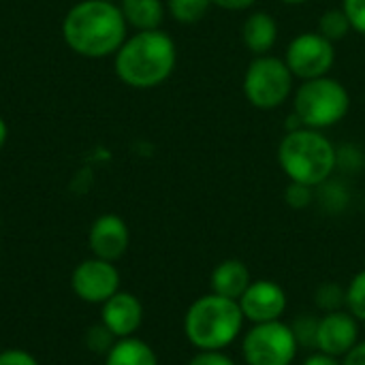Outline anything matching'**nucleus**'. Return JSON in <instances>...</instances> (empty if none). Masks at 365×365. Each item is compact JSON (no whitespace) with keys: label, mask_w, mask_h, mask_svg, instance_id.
I'll return each instance as SVG.
<instances>
[{"label":"nucleus","mask_w":365,"mask_h":365,"mask_svg":"<svg viewBox=\"0 0 365 365\" xmlns=\"http://www.w3.org/2000/svg\"><path fill=\"white\" fill-rule=\"evenodd\" d=\"M126 28L128 24L115 2L83 0L66 13L62 36L75 53L105 58L122 47L126 41Z\"/></svg>","instance_id":"f257e3e1"},{"label":"nucleus","mask_w":365,"mask_h":365,"mask_svg":"<svg viewBox=\"0 0 365 365\" xmlns=\"http://www.w3.org/2000/svg\"><path fill=\"white\" fill-rule=\"evenodd\" d=\"M178 62L175 41L158 30H143L133 34L115 51L118 77L137 90L156 88L167 81Z\"/></svg>","instance_id":"f03ea898"},{"label":"nucleus","mask_w":365,"mask_h":365,"mask_svg":"<svg viewBox=\"0 0 365 365\" xmlns=\"http://www.w3.org/2000/svg\"><path fill=\"white\" fill-rule=\"evenodd\" d=\"M278 165L289 182L319 188L327 184L338 169V150L323 130L295 128L287 130L278 145Z\"/></svg>","instance_id":"7ed1b4c3"},{"label":"nucleus","mask_w":365,"mask_h":365,"mask_svg":"<svg viewBox=\"0 0 365 365\" xmlns=\"http://www.w3.org/2000/svg\"><path fill=\"white\" fill-rule=\"evenodd\" d=\"M246 319L235 299L207 293L184 314V336L197 351H227L244 334Z\"/></svg>","instance_id":"20e7f679"},{"label":"nucleus","mask_w":365,"mask_h":365,"mask_svg":"<svg viewBox=\"0 0 365 365\" xmlns=\"http://www.w3.org/2000/svg\"><path fill=\"white\" fill-rule=\"evenodd\" d=\"M351 109V94L336 77H317L302 81L293 94V113L302 126L325 130L340 124Z\"/></svg>","instance_id":"39448f33"},{"label":"nucleus","mask_w":365,"mask_h":365,"mask_svg":"<svg viewBox=\"0 0 365 365\" xmlns=\"http://www.w3.org/2000/svg\"><path fill=\"white\" fill-rule=\"evenodd\" d=\"M293 86L295 77L284 58L272 53L255 56L244 73V96L261 111H274L282 107L293 94Z\"/></svg>","instance_id":"423d86ee"},{"label":"nucleus","mask_w":365,"mask_h":365,"mask_svg":"<svg viewBox=\"0 0 365 365\" xmlns=\"http://www.w3.org/2000/svg\"><path fill=\"white\" fill-rule=\"evenodd\" d=\"M297 353V338L284 321L250 325L242 334V359L246 365H293Z\"/></svg>","instance_id":"0eeeda50"},{"label":"nucleus","mask_w":365,"mask_h":365,"mask_svg":"<svg viewBox=\"0 0 365 365\" xmlns=\"http://www.w3.org/2000/svg\"><path fill=\"white\" fill-rule=\"evenodd\" d=\"M284 62L299 81L325 77L336 64V47L319 32H302L287 45Z\"/></svg>","instance_id":"6e6552de"},{"label":"nucleus","mask_w":365,"mask_h":365,"mask_svg":"<svg viewBox=\"0 0 365 365\" xmlns=\"http://www.w3.org/2000/svg\"><path fill=\"white\" fill-rule=\"evenodd\" d=\"M71 287L81 302L103 306L111 295L120 291V272L115 263L92 257L73 269Z\"/></svg>","instance_id":"1a4fd4ad"},{"label":"nucleus","mask_w":365,"mask_h":365,"mask_svg":"<svg viewBox=\"0 0 365 365\" xmlns=\"http://www.w3.org/2000/svg\"><path fill=\"white\" fill-rule=\"evenodd\" d=\"M237 304L246 323L259 325L282 321L289 306V297L287 291L274 280H252L246 293L237 299Z\"/></svg>","instance_id":"9d476101"},{"label":"nucleus","mask_w":365,"mask_h":365,"mask_svg":"<svg viewBox=\"0 0 365 365\" xmlns=\"http://www.w3.org/2000/svg\"><path fill=\"white\" fill-rule=\"evenodd\" d=\"M361 323L344 308L336 312H325L319 317L317 351L342 359L361 338Z\"/></svg>","instance_id":"9b49d317"},{"label":"nucleus","mask_w":365,"mask_h":365,"mask_svg":"<svg viewBox=\"0 0 365 365\" xmlns=\"http://www.w3.org/2000/svg\"><path fill=\"white\" fill-rule=\"evenodd\" d=\"M88 244H90L92 257L115 263L118 259L126 255L130 246L128 225L118 214H103L92 222Z\"/></svg>","instance_id":"f8f14e48"},{"label":"nucleus","mask_w":365,"mask_h":365,"mask_svg":"<svg viewBox=\"0 0 365 365\" xmlns=\"http://www.w3.org/2000/svg\"><path fill=\"white\" fill-rule=\"evenodd\" d=\"M101 323L120 340L130 338L143 323V304L128 291H118L101 306Z\"/></svg>","instance_id":"ddd939ff"},{"label":"nucleus","mask_w":365,"mask_h":365,"mask_svg":"<svg viewBox=\"0 0 365 365\" xmlns=\"http://www.w3.org/2000/svg\"><path fill=\"white\" fill-rule=\"evenodd\" d=\"M250 282H252V276L244 261L225 259L210 274V293L237 302L246 293Z\"/></svg>","instance_id":"4468645a"},{"label":"nucleus","mask_w":365,"mask_h":365,"mask_svg":"<svg viewBox=\"0 0 365 365\" xmlns=\"http://www.w3.org/2000/svg\"><path fill=\"white\" fill-rule=\"evenodd\" d=\"M242 43L252 56H265L278 41V21L267 11L250 13L242 24Z\"/></svg>","instance_id":"2eb2a0df"},{"label":"nucleus","mask_w":365,"mask_h":365,"mask_svg":"<svg viewBox=\"0 0 365 365\" xmlns=\"http://www.w3.org/2000/svg\"><path fill=\"white\" fill-rule=\"evenodd\" d=\"M105 365H158L156 351L141 338H120L105 355Z\"/></svg>","instance_id":"dca6fc26"},{"label":"nucleus","mask_w":365,"mask_h":365,"mask_svg":"<svg viewBox=\"0 0 365 365\" xmlns=\"http://www.w3.org/2000/svg\"><path fill=\"white\" fill-rule=\"evenodd\" d=\"M122 15L128 26L143 30H158L165 19V2L163 0H120Z\"/></svg>","instance_id":"f3484780"},{"label":"nucleus","mask_w":365,"mask_h":365,"mask_svg":"<svg viewBox=\"0 0 365 365\" xmlns=\"http://www.w3.org/2000/svg\"><path fill=\"white\" fill-rule=\"evenodd\" d=\"M351 30H353V28H351V21H349L344 9L340 6V9H327V11L321 15V19H319V30H317V32L323 34L327 41L338 43V41H342Z\"/></svg>","instance_id":"a211bd4d"},{"label":"nucleus","mask_w":365,"mask_h":365,"mask_svg":"<svg viewBox=\"0 0 365 365\" xmlns=\"http://www.w3.org/2000/svg\"><path fill=\"white\" fill-rule=\"evenodd\" d=\"M212 6V0H167V9L171 17L180 24H197L201 21Z\"/></svg>","instance_id":"6ab92c4d"},{"label":"nucleus","mask_w":365,"mask_h":365,"mask_svg":"<svg viewBox=\"0 0 365 365\" xmlns=\"http://www.w3.org/2000/svg\"><path fill=\"white\" fill-rule=\"evenodd\" d=\"M317 308L325 312H336L346 308V287H340L338 282H325L314 293Z\"/></svg>","instance_id":"aec40b11"},{"label":"nucleus","mask_w":365,"mask_h":365,"mask_svg":"<svg viewBox=\"0 0 365 365\" xmlns=\"http://www.w3.org/2000/svg\"><path fill=\"white\" fill-rule=\"evenodd\" d=\"M346 310L365 325V269L357 272L346 284Z\"/></svg>","instance_id":"412c9836"},{"label":"nucleus","mask_w":365,"mask_h":365,"mask_svg":"<svg viewBox=\"0 0 365 365\" xmlns=\"http://www.w3.org/2000/svg\"><path fill=\"white\" fill-rule=\"evenodd\" d=\"M291 329L297 338L299 349H312L317 351V331H319V317L314 314H302L291 323Z\"/></svg>","instance_id":"4be33fe9"},{"label":"nucleus","mask_w":365,"mask_h":365,"mask_svg":"<svg viewBox=\"0 0 365 365\" xmlns=\"http://www.w3.org/2000/svg\"><path fill=\"white\" fill-rule=\"evenodd\" d=\"M115 340H118V338H115L103 323L90 327V331H88V336H86L88 349H90L92 353H98V355H107L109 349L115 344Z\"/></svg>","instance_id":"5701e85b"},{"label":"nucleus","mask_w":365,"mask_h":365,"mask_svg":"<svg viewBox=\"0 0 365 365\" xmlns=\"http://www.w3.org/2000/svg\"><path fill=\"white\" fill-rule=\"evenodd\" d=\"M284 201L293 210H306L314 201V188L312 186H306V184L289 182V186L284 190Z\"/></svg>","instance_id":"b1692460"},{"label":"nucleus","mask_w":365,"mask_h":365,"mask_svg":"<svg viewBox=\"0 0 365 365\" xmlns=\"http://www.w3.org/2000/svg\"><path fill=\"white\" fill-rule=\"evenodd\" d=\"M342 9L351 21V28L365 36V0H344Z\"/></svg>","instance_id":"393cba45"},{"label":"nucleus","mask_w":365,"mask_h":365,"mask_svg":"<svg viewBox=\"0 0 365 365\" xmlns=\"http://www.w3.org/2000/svg\"><path fill=\"white\" fill-rule=\"evenodd\" d=\"M188 365H237L227 351H197Z\"/></svg>","instance_id":"a878e982"},{"label":"nucleus","mask_w":365,"mask_h":365,"mask_svg":"<svg viewBox=\"0 0 365 365\" xmlns=\"http://www.w3.org/2000/svg\"><path fill=\"white\" fill-rule=\"evenodd\" d=\"M0 365H41L24 349H4L0 351Z\"/></svg>","instance_id":"bb28decb"},{"label":"nucleus","mask_w":365,"mask_h":365,"mask_svg":"<svg viewBox=\"0 0 365 365\" xmlns=\"http://www.w3.org/2000/svg\"><path fill=\"white\" fill-rule=\"evenodd\" d=\"M342 365H365V340H359L344 357Z\"/></svg>","instance_id":"cd10ccee"},{"label":"nucleus","mask_w":365,"mask_h":365,"mask_svg":"<svg viewBox=\"0 0 365 365\" xmlns=\"http://www.w3.org/2000/svg\"><path fill=\"white\" fill-rule=\"evenodd\" d=\"M212 4L225 11H246V9H252L257 0H212Z\"/></svg>","instance_id":"c85d7f7f"},{"label":"nucleus","mask_w":365,"mask_h":365,"mask_svg":"<svg viewBox=\"0 0 365 365\" xmlns=\"http://www.w3.org/2000/svg\"><path fill=\"white\" fill-rule=\"evenodd\" d=\"M302 365H342V359L331 357V355H325V353H321V351H314L312 355H308V357L304 359V364Z\"/></svg>","instance_id":"c756f323"},{"label":"nucleus","mask_w":365,"mask_h":365,"mask_svg":"<svg viewBox=\"0 0 365 365\" xmlns=\"http://www.w3.org/2000/svg\"><path fill=\"white\" fill-rule=\"evenodd\" d=\"M6 137H9V128H6V122H4V120H2V115H0V148L4 145Z\"/></svg>","instance_id":"7c9ffc66"},{"label":"nucleus","mask_w":365,"mask_h":365,"mask_svg":"<svg viewBox=\"0 0 365 365\" xmlns=\"http://www.w3.org/2000/svg\"><path fill=\"white\" fill-rule=\"evenodd\" d=\"M280 2H284V4H306L308 0H280Z\"/></svg>","instance_id":"2f4dec72"},{"label":"nucleus","mask_w":365,"mask_h":365,"mask_svg":"<svg viewBox=\"0 0 365 365\" xmlns=\"http://www.w3.org/2000/svg\"><path fill=\"white\" fill-rule=\"evenodd\" d=\"M109 2H118V0H109Z\"/></svg>","instance_id":"473e14b6"}]
</instances>
